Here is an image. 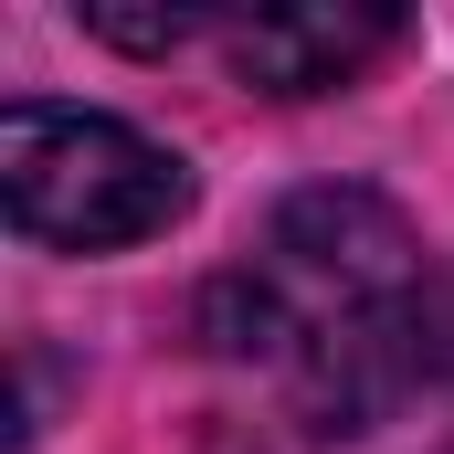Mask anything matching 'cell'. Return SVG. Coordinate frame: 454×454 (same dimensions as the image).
I'll return each mask as SVG.
<instances>
[{
  "mask_svg": "<svg viewBox=\"0 0 454 454\" xmlns=\"http://www.w3.org/2000/svg\"><path fill=\"white\" fill-rule=\"evenodd\" d=\"M0 201H11V232L43 254H116L191 212V169L127 116L11 96L0 106Z\"/></svg>",
  "mask_w": 454,
  "mask_h": 454,
  "instance_id": "obj_2",
  "label": "cell"
},
{
  "mask_svg": "<svg viewBox=\"0 0 454 454\" xmlns=\"http://www.w3.org/2000/svg\"><path fill=\"white\" fill-rule=\"evenodd\" d=\"M444 339H454V328H444Z\"/></svg>",
  "mask_w": 454,
  "mask_h": 454,
  "instance_id": "obj_5",
  "label": "cell"
},
{
  "mask_svg": "<svg viewBox=\"0 0 454 454\" xmlns=\"http://www.w3.org/2000/svg\"><path fill=\"white\" fill-rule=\"evenodd\" d=\"M391 11H254V21H223L232 74L264 85V96H328L348 85L370 53H391Z\"/></svg>",
  "mask_w": 454,
  "mask_h": 454,
  "instance_id": "obj_3",
  "label": "cell"
},
{
  "mask_svg": "<svg viewBox=\"0 0 454 454\" xmlns=\"http://www.w3.org/2000/svg\"><path fill=\"white\" fill-rule=\"evenodd\" d=\"M85 32H96V43H127V53H169V43L201 32V11H148V21H127V11H85Z\"/></svg>",
  "mask_w": 454,
  "mask_h": 454,
  "instance_id": "obj_4",
  "label": "cell"
},
{
  "mask_svg": "<svg viewBox=\"0 0 454 454\" xmlns=\"http://www.w3.org/2000/svg\"><path fill=\"white\" fill-rule=\"evenodd\" d=\"M434 339L444 328H434L412 223L380 191H348V180L275 201L243 275L212 286V348L264 370L317 444L370 434L434 370Z\"/></svg>",
  "mask_w": 454,
  "mask_h": 454,
  "instance_id": "obj_1",
  "label": "cell"
}]
</instances>
